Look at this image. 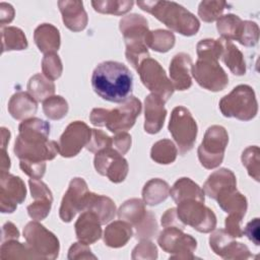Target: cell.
I'll return each instance as SVG.
<instances>
[{
  "instance_id": "cell-1",
  "label": "cell",
  "mask_w": 260,
  "mask_h": 260,
  "mask_svg": "<svg viewBox=\"0 0 260 260\" xmlns=\"http://www.w3.org/2000/svg\"><path fill=\"white\" fill-rule=\"evenodd\" d=\"M50 124L40 118H28L18 126L13 151L19 159L30 161L52 160L59 153L58 143L49 140Z\"/></svg>"
},
{
  "instance_id": "cell-2",
  "label": "cell",
  "mask_w": 260,
  "mask_h": 260,
  "mask_svg": "<svg viewBox=\"0 0 260 260\" xmlns=\"http://www.w3.org/2000/svg\"><path fill=\"white\" fill-rule=\"evenodd\" d=\"M91 86L103 100L111 103H123L131 96L133 76L123 63L104 61L98 64L92 72Z\"/></svg>"
},
{
  "instance_id": "cell-3",
  "label": "cell",
  "mask_w": 260,
  "mask_h": 260,
  "mask_svg": "<svg viewBox=\"0 0 260 260\" xmlns=\"http://www.w3.org/2000/svg\"><path fill=\"white\" fill-rule=\"evenodd\" d=\"M143 11L153 15L171 30L185 37L196 35L200 28L198 18L182 5L173 1H137Z\"/></svg>"
},
{
  "instance_id": "cell-4",
  "label": "cell",
  "mask_w": 260,
  "mask_h": 260,
  "mask_svg": "<svg viewBox=\"0 0 260 260\" xmlns=\"http://www.w3.org/2000/svg\"><path fill=\"white\" fill-rule=\"evenodd\" d=\"M119 28L126 45V59L137 70L140 63L150 57L146 46V37L149 32L147 20L140 14H129L120 20Z\"/></svg>"
},
{
  "instance_id": "cell-5",
  "label": "cell",
  "mask_w": 260,
  "mask_h": 260,
  "mask_svg": "<svg viewBox=\"0 0 260 260\" xmlns=\"http://www.w3.org/2000/svg\"><path fill=\"white\" fill-rule=\"evenodd\" d=\"M141 109V102L135 96H130L113 110L92 109L89 120L93 126L107 127L113 133L124 132L134 126Z\"/></svg>"
},
{
  "instance_id": "cell-6",
  "label": "cell",
  "mask_w": 260,
  "mask_h": 260,
  "mask_svg": "<svg viewBox=\"0 0 260 260\" xmlns=\"http://www.w3.org/2000/svg\"><path fill=\"white\" fill-rule=\"evenodd\" d=\"M219 110L226 118H236L241 121H250L258 113V103L254 89L247 84H240L221 98Z\"/></svg>"
},
{
  "instance_id": "cell-7",
  "label": "cell",
  "mask_w": 260,
  "mask_h": 260,
  "mask_svg": "<svg viewBox=\"0 0 260 260\" xmlns=\"http://www.w3.org/2000/svg\"><path fill=\"white\" fill-rule=\"evenodd\" d=\"M119 219L129 222L135 229L137 240H149L157 233V222L152 212L145 209V203L138 198L126 200L118 209Z\"/></svg>"
},
{
  "instance_id": "cell-8",
  "label": "cell",
  "mask_w": 260,
  "mask_h": 260,
  "mask_svg": "<svg viewBox=\"0 0 260 260\" xmlns=\"http://www.w3.org/2000/svg\"><path fill=\"white\" fill-rule=\"evenodd\" d=\"M168 129L177 143L181 155L186 154L193 148L198 133V126L187 108L178 106L173 109Z\"/></svg>"
},
{
  "instance_id": "cell-9",
  "label": "cell",
  "mask_w": 260,
  "mask_h": 260,
  "mask_svg": "<svg viewBox=\"0 0 260 260\" xmlns=\"http://www.w3.org/2000/svg\"><path fill=\"white\" fill-rule=\"evenodd\" d=\"M228 143L229 134L224 127L219 125L208 127L197 149L201 166L207 170L219 167L223 160Z\"/></svg>"
},
{
  "instance_id": "cell-10",
  "label": "cell",
  "mask_w": 260,
  "mask_h": 260,
  "mask_svg": "<svg viewBox=\"0 0 260 260\" xmlns=\"http://www.w3.org/2000/svg\"><path fill=\"white\" fill-rule=\"evenodd\" d=\"M23 237L37 259H56L59 255L60 244L58 238L38 220L26 223Z\"/></svg>"
},
{
  "instance_id": "cell-11",
  "label": "cell",
  "mask_w": 260,
  "mask_h": 260,
  "mask_svg": "<svg viewBox=\"0 0 260 260\" xmlns=\"http://www.w3.org/2000/svg\"><path fill=\"white\" fill-rule=\"evenodd\" d=\"M177 213L185 225H190L199 233L207 234L215 230L216 216L204 205V202L188 199L177 204Z\"/></svg>"
},
{
  "instance_id": "cell-12",
  "label": "cell",
  "mask_w": 260,
  "mask_h": 260,
  "mask_svg": "<svg viewBox=\"0 0 260 260\" xmlns=\"http://www.w3.org/2000/svg\"><path fill=\"white\" fill-rule=\"evenodd\" d=\"M140 76L143 85L151 91V93L158 95L165 102L173 95L175 88L173 83L168 78L165 69L161 65L152 58L143 60L136 70Z\"/></svg>"
},
{
  "instance_id": "cell-13",
  "label": "cell",
  "mask_w": 260,
  "mask_h": 260,
  "mask_svg": "<svg viewBox=\"0 0 260 260\" xmlns=\"http://www.w3.org/2000/svg\"><path fill=\"white\" fill-rule=\"evenodd\" d=\"M159 247L170 254V259L192 260L197 248L196 240L178 228H165L157 239Z\"/></svg>"
},
{
  "instance_id": "cell-14",
  "label": "cell",
  "mask_w": 260,
  "mask_h": 260,
  "mask_svg": "<svg viewBox=\"0 0 260 260\" xmlns=\"http://www.w3.org/2000/svg\"><path fill=\"white\" fill-rule=\"evenodd\" d=\"M191 75L202 88L213 92L224 89L229 84L228 74L214 59L198 58L192 66Z\"/></svg>"
},
{
  "instance_id": "cell-15",
  "label": "cell",
  "mask_w": 260,
  "mask_h": 260,
  "mask_svg": "<svg viewBox=\"0 0 260 260\" xmlns=\"http://www.w3.org/2000/svg\"><path fill=\"white\" fill-rule=\"evenodd\" d=\"M93 165L100 175L106 176L111 182L116 184L123 182L129 171L126 158L112 147L96 152Z\"/></svg>"
},
{
  "instance_id": "cell-16",
  "label": "cell",
  "mask_w": 260,
  "mask_h": 260,
  "mask_svg": "<svg viewBox=\"0 0 260 260\" xmlns=\"http://www.w3.org/2000/svg\"><path fill=\"white\" fill-rule=\"evenodd\" d=\"M91 129L82 121L71 122L58 141L59 154L63 157L77 155L90 140Z\"/></svg>"
},
{
  "instance_id": "cell-17",
  "label": "cell",
  "mask_w": 260,
  "mask_h": 260,
  "mask_svg": "<svg viewBox=\"0 0 260 260\" xmlns=\"http://www.w3.org/2000/svg\"><path fill=\"white\" fill-rule=\"evenodd\" d=\"M26 197V188L20 177L0 172V210L2 213H12L17 204H21Z\"/></svg>"
},
{
  "instance_id": "cell-18",
  "label": "cell",
  "mask_w": 260,
  "mask_h": 260,
  "mask_svg": "<svg viewBox=\"0 0 260 260\" xmlns=\"http://www.w3.org/2000/svg\"><path fill=\"white\" fill-rule=\"evenodd\" d=\"M211 250L219 257L228 260H246L252 257L249 248L236 242L224 230H215L209 237Z\"/></svg>"
},
{
  "instance_id": "cell-19",
  "label": "cell",
  "mask_w": 260,
  "mask_h": 260,
  "mask_svg": "<svg viewBox=\"0 0 260 260\" xmlns=\"http://www.w3.org/2000/svg\"><path fill=\"white\" fill-rule=\"evenodd\" d=\"M87 192V184L82 178L76 177L70 181L59 208V216L63 222H70L77 212L82 211L83 199Z\"/></svg>"
},
{
  "instance_id": "cell-20",
  "label": "cell",
  "mask_w": 260,
  "mask_h": 260,
  "mask_svg": "<svg viewBox=\"0 0 260 260\" xmlns=\"http://www.w3.org/2000/svg\"><path fill=\"white\" fill-rule=\"evenodd\" d=\"M28 186L35 201L26 207L27 213L34 220H43L49 215L52 207V192L43 181L38 179H29Z\"/></svg>"
},
{
  "instance_id": "cell-21",
  "label": "cell",
  "mask_w": 260,
  "mask_h": 260,
  "mask_svg": "<svg viewBox=\"0 0 260 260\" xmlns=\"http://www.w3.org/2000/svg\"><path fill=\"white\" fill-rule=\"evenodd\" d=\"M193 62L191 57L186 53L176 54L170 62L169 72L170 80L173 83L175 90H187L192 85V70Z\"/></svg>"
},
{
  "instance_id": "cell-22",
  "label": "cell",
  "mask_w": 260,
  "mask_h": 260,
  "mask_svg": "<svg viewBox=\"0 0 260 260\" xmlns=\"http://www.w3.org/2000/svg\"><path fill=\"white\" fill-rule=\"evenodd\" d=\"M165 101L150 93L144 100V130L148 134H156L164 126L167 110Z\"/></svg>"
},
{
  "instance_id": "cell-23",
  "label": "cell",
  "mask_w": 260,
  "mask_h": 260,
  "mask_svg": "<svg viewBox=\"0 0 260 260\" xmlns=\"http://www.w3.org/2000/svg\"><path fill=\"white\" fill-rule=\"evenodd\" d=\"M58 6L62 15V20L68 29L78 32L86 27L88 17L82 1L61 0L58 1Z\"/></svg>"
},
{
  "instance_id": "cell-24",
  "label": "cell",
  "mask_w": 260,
  "mask_h": 260,
  "mask_svg": "<svg viewBox=\"0 0 260 260\" xmlns=\"http://www.w3.org/2000/svg\"><path fill=\"white\" fill-rule=\"evenodd\" d=\"M101 225L102 222L94 212L89 210L82 211L74 224L78 241L86 245L95 243L102 237Z\"/></svg>"
},
{
  "instance_id": "cell-25",
  "label": "cell",
  "mask_w": 260,
  "mask_h": 260,
  "mask_svg": "<svg viewBox=\"0 0 260 260\" xmlns=\"http://www.w3.org/2000/svg\"><path fill=\"white\" fill-rule=\"evenodd\" d=\"M85 210L94 212L99 216L102 224L110 222L115 217L117 211L115 202L110 197L89 191L85 194L83 199L82 211Z\"/></svg>"
},
{
  "instance_id": "cell-26",
  "label": "cell",
  "mask_w": 260,
  "mask_h": 260,
  "mask_svg": "<svg viewBox=\"0 0 260 260\" xmlns=\"http://www.w3.org/2000/svg\"><path fill=\"white\" fill-rule=\"evenodd\" d=\"M235 188H237L236 176L231 170L225 168L214 171L203 185L204 194L214 200L220 193Z\"/></svg>"
},
{
  "instance_id": "cell-27",
  "label": "cell",
  "mask_w": 260,
  "mask_h": 260,
  "mask_svg": "<svg viewBox=\"0 0 260 260\" xmlns=\"http://www.w3.org/2000/svg\"><path fill=\"white\" fill-rule=\"evenodd\" d=\"M34 41L40 52L46 54L56 53L61 45L60 32L51 23H42L34 31Z\"/></svg>"
},
{
  "instance_id": "cell-28",
  "label": "cell",
  "mask_w": 260,
  "mask_h": 260,
  "mask_svg": "<svg viewBox=\"0 0 260 260\" xmlns=\"http://www.w3.org/2000/svg\"><path fill=\"white\" fill-rule=\"evenodd\" d=\"M38 111V102L25 91L15 92L8 102V112L15 120L31 118Z\"/></svg>"
},
{
  "instance_id": "cell-29",
  "label": "cell",
  "mask_w": 260,
  "mask_h": 260,
  "mask_svg": "<svg viewBox=\"0 0 260 260\" xmlns=\"http://www.w3.org/2000/svg\"><path fill=\"white\" fill-rule=\"evenodd\" d=\"M132 225L125 220H116L107 225L104 232V243L111 248L125 246L133 236Z\"/></svg>"
},
{
  "instance_id": "cell-30",
  "label": "cell",
  "mask_w": 260,
  "mask_h": 260,
  "mask_svg": "<svg viewBox=\"0 0 260 260\" xmlns=\"http://www.w3.org/2000/svg\"><path fill=\"white\" fill-rule=\"evenodd\" d=\"M170 195L176 204L188 199H194L201 202H204L205 200L203 189L190 178L186 177L180 178L175 182L170 189Z\"/></svg>"
},
{
  "instance_id": "cell-31",
  "label": "cell",
  "mask_w": 260,
  "mask_h": 260,
  "mask_svg": "<svg viewBox=\"0 0 260 260\" xmlns=\"http://www.w3.org/2000/svg\"><path fill=\"white\" fill-rule=\"evenodd\" d=\"M215 200L217 201L218 206L226 213L239 214L241 216L246 214L248 207L247 198L240 193L237 188L220 193Z\"/></svg>"
},
{
  "instance_id": "cell-32",
  "label": "cell",
  "mask_w": 260,
  "mask_h": 260,
  "mask_svg": "<svg viewBox=\"0 0 260 260\" xmlns=\"http://www.w3.org/2000/svg\"><path fill=\"white\" fill-rule=\"evenodd\" d=\"M216 28L221 39L240 42L245 28V20L236 14H224L217 19Z\"/></svg>"
},
{
  "instance_id": "cell-33",
  "label": "cell",
  "mask_w": 260,
  "mask_h": 260,
  "mask_svg": "<svg viewBox=\"0 0 260 260\" xmlns=\"http://www.w3.org/2000/svg\"><path fill=\"white\" fill-rule=\"evenodd\" d=\"M222 53L221 59L231 72L235 75L242 76L246 73V62L243 53L233 44L232 41L221 39Z\"/></svg>"
},
{
  "instance_id": "cell-34",
  "label": "cell",
  "mask_w": 260,
  "mask_h": 260,
  "mask_svg": "<svg viewBox=\"0 0 260 260\" xmlns=\"http://www.w3.org/2000/svg\"><path fill=\"white\" fill-rule=\"evenodd\" d=\"M170 195L169 184L159 179H150L145 183L142 189V200L146 205L154 206L164 202Z\"/></svg>"
},
{
  "instance_id": "cell-35",
  "label": "cell",
  "mask_w": 260,
  "mask_h": 260,
  "mask_svg": "<svg viewBox=\"0 0 260 260\" xmlns=\"http://www.w3.org/2000/svg\"><path fill=\"white\" fill-rule=\"evenodd\" d=\"M2 53L25 50L28 46L24 32L16 26L1 27Z\"/></svg>"
},
{
  "instance_id": "cell-36",
  "label": "cell",
  "mask_w": 260,
  "mask_h": 260,
  "mask_svg": "<svg viewBox=\"0 0 260 260\" xmlns=\"http://www.w3.org/2000/svg\"><path fill=\"white\" fill-rule=\"evenodd\" d=\"M27 92L37 101L44 102L54 95L55 84L45 75L38 73L29 78L27 82Z\"/></svg>"
},
{
  "instance_id": "cell-37",
  "label": "cell",
  "mask_w": 260,
  "mask_h": 260,
  "mask_svg": "<svg viewBox=\"0 0 260 260\" xmlns=\"http://www.w3.org/2000/svg\"><path fill=\"white\" fill-rule=\"evenodd\" d=\"M178 155V148L170 139L156 141L150 149V157L159 165H170L174 162Z\"/></svg>"
},
{
  "instance_id": "cell-38",
  "label": "cell",
  "mask_w": 260,
  "mask_h": 260,
  "mask_svg": "<svg viewBox=\"0 0 260 260\" xmlns=\"http://www.w3.org/2000/svg\"><path fill=\"white\" fill-rule=\"evenodd\" d=\"M174 34L167 29L149 30L146 37V46L158 53H167L175 46Z\"/></svg>"
},
{
  "instance_id": "cell-39",
  "label": "cell",
  "mask_w": 260,
  "mask_h": 260,
  "mask_svg": "<svg viewBox=\"0 0 260 260\" xmlns=\"http://www.w3.org/2000/svg\"><path fill=\"white\" fill-rule=\"evenodd\" d=\"M0 258L2 260L10 259H37L34 252L27 244L19 243L17 240H9L2 242L0 248Z\"/></svg>"
},
{
  "instance_id": "cell-40",
  "label": "cell",
  "mask_w": 260,
  "mask_h": 260,
  "mask_svg": "<svg viewBox=\"0 0 260 260\" xmlns=\"http://www.w3.org/2000/svg\"><path fill=\"white\" fill-rule=\"evenodd\" d=\"M93 9L103 14L123 15L131 10L134 5L132 0H96L91 1Z\"/></svg>"
},
{
  "instance_id": "cell-41",
  "label": "cell",
  "mask_w": 260,
  "mask_h": 260,
  "mask_svg": "<svg viewBox=\"0 0 260 260\" xmlns=\"http://www.w3.org/2000/svg\"><path fill=\"white\" fill-rule=\"evenodd\" d=\"M67 101L61 95H52L43 102V111L50 120H61L68 113Z\"/></svg>"
},
{
  "instance_id": "cell-42",
  "label": "cell",
  "mask_w": 260,
  "mask_h": 260,
  "mask_svg": "<svg viewBox=\"0 0 260 260\" xmlns=\"http://www.w3.org/2000/svg\"><path fill=\"white\" fill-rule=\"evenodd\" d=\"M243 166L247 169L248 175L259 182L260 178V149L257 145L248 146L241 156Z\"/></svg>"
},
{
  "instance_id": "cell-43",
  "label": "cell",
  "mask_w": 260,
  "mask_h": 260,
  "mask_svg": "<svg viewBox=\"0 0 260 260\" xmlns=\"http://www.w3.org/2000/svg\"><path fill=\"white\" fill-rule=\"evenodd\" d=\"M229 6L225 1H201L198 6V16L204 22L217 20Z\"/></svg>"
},
{
  "instance_id": "cell-44",
  "label": "cell",
  "mask_w": 260,
  "mask_h": 260,
  "mask_svg": "<svg viewBox=\"0 0 260 260\" xmlns=\"http://www.w3.org/2000/svg\"><path fill=\"white\" fill-rule=\"evenodd\" d=\"M196 52L198 58L203 59H214L218 60L222 53V43L221 40L205 39L198 42L196 46Z\"/></svg>"
},
{
  "instance_id": "cell-45",
  "label": "cell",
  "mask_w": 260,
  "mask_h": 260,
  "mask_svg": "<svg viewBox=\"0 0 260 260\" xmlns=\"http://www.w3.org/2000/svg\"><path fill=\"white\" fill-rule=\"evenodd\" d=\"M42 71L48 79L52 81L58 79L63 71L60 57L56 53L46 54L42 60Z\"/></svg>"
},
{
  "instance_id": "cell-46",
  "label": "cell",
  "mask_w": 260,
  "mask_h": 260,
  "mask_svg": "<svg viewBox=\"0 0 260 260\" xmlns=\"http://www.w3.org/2000/svg\"><path fill=\"white\" fill-rule=\"evenodd\" d=\"M110 147H112V137H110L108 134H106L102 130L91 129L90 140L85 146V148L92 153H96L101 150H104Z\"/></svg>"
},
{
  "instance_id": "cell-47",
  "label": "cell",
  "mask_w": 260,
  "mask_h": 260,
  "mask_svg": "<svg viewBox=\"0 0 260 260\" xmlns=\"http://www.w3.org/2000/svg\"><path fill=\"white\" fill-rule=\"evenodd\" d=\"M132 259H156V246L149 240H141V242L133 249Z\"/></svg>"
},
{
  "instance_id": "cell-48",
  "label": "cell",
  "mask_w": 260,
  "mask_h": 260,
  "mask_svg": "<svg viewBox=\"0 0 260 260\" xmlns=\"http://www.w3.org/2000/svg\"><path fill=\"white\" fill-rule=\"evenodd\" d=\"M19 167L21 171L27 175L30 179H42L46 172L45 161H30L25 159H20Z\"/></svg>"
},
{
  "instance_id": "cell-49",
  "label": "cell",
  "mask_w": 260,
  "mask_h": 260,
  "mask_svg": "<svg viewBox=\"0 0 260 260\" xmlns=\"http://www.w3.org/2000/svg\"><path fill=\"white\" fill-rule=\"evenodd\" d=\"M131 136L126 131L115 133V136L112 137V148L119 152L121 155H124L128 152L131 147Z\"/></svg>"
},
{
  "instance_id": "cell-50",
  "label": "cell",
  "mask_w": 260,
  "mask_h": 260,
  "mask_svg": "<svg viewBox=\"0 0 260 260\" xmlns=\"http://www.w3.org/2000/svg\"><path fill=\"white\" fill-rule=\"evenodd\" d=\"M68 259L75 260V259H96V256L91 253L90 248L88 245L83 244L81 242L74 243L68 251Z\"/></svg>"
},
{
  "instance_id": "cell-51",
  "label": "cell",
  "mask_w": 260,
  "mask_h": 260,
  "mask_svg": "<svg viewBox=\"0 0 260 260\" xmlns=\"http://www.w3.org/2000/svg\"><path fill=\"white\" fill-rule=\"evenodd\" d=\"M243 216L239 214H234L231 213L224 221V231L232 236L234 239L235 238H242L244 236V232L241 228V222H242Z\"/></svg>"
},
{
  "instance_id": "cell-52",
  "label": "cell",
  "mask_w": 260,
  "mask_h": 260,
  "mask_svg": "<svg viewBox=\"0 0 260 260\" xmlns=\"http://www.w3.org/2000/svg\"><path fill=\"white\" fill-rule=\"evenodd\" d=\"M160 222L164 228H178L180 230L185 229V224L180 220L176 208L168 209L162 214Z\"/></svg>"
},
{
  "instance_id": "cell-53",
  "label": "cell",
  "mask_w": 260,
  "mask_h": 260,
  "mask_svg": "<svg viewBox=\"0 0 260 260\" xmlns=\"http://www.w3.org/2000/svg\"><path fill=\"white\" fill-rule=\"evenodd\" d=\"M244 235L253 242L256 246H259V218L255 217L251 221H249L243 230Z\"/></svg>"
},
{
  "instance_id": "cell-54",
  "label": "cell",
  "mask_w": 260,
  "mask_h": 260,
  "mask_svg": "<svg viewBox=\"0 0 260 260\" xmlns=\"http://www.w3.org/2000/svg\"><path fill=\"white\" fill-rule=\"evenodd\" d=\"M14 8L11 4L6 2L0 3V25L4 27L5 24L10 23L14 18Z\"/></svg>"
},
{
  "instance_id": "cell-55",
  "label": "cell",
  "mask_w": 260,
  "mask_h": 260,
  "mask_svg": "<svg viewBox=\"0 0 260 260\" xmlns=\"http://www.w3.org/2000/svg\"><path fill=\"white\" fill-rule=\"evenodd\" d=\"M19 231L11 221H7L2 226V242L9 240H18Z\"/></svg>"
},
{
  "instance_id": "cell-56",
  "label": "cell",
  "mask_w": 260,
  "mask_h": 260,
  "mask_svg": "<svg viewBox=\"0 0 260 260\" xmlns=\"http://www.w3.org/2000/svg\"><path fill=\"white\" fill-rule=\"evenodd\" d=\"M9 169H10V158L6 152V149L1 148L0 170H1V172H8Z\"/></svg>"
},
{
  "instance_id": "cell-57",
  "label": "cell",
  "mask_w": 260,
  "mask_h": 260,
  "mask_svg": "<svg viewBox=\"0 0 260 260\" xmlns=\"http://www.w3.org/2000/svg\"><path fill=\"white\" fill-rule=\"evenodd\" d=\"M10 131L5 128V127H1V148L2 149H6V146L10 140Z\"/></svg>"
}]
</instances>
